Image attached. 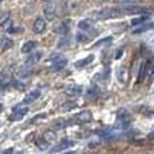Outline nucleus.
Wrapping results in <instances>:
<instances>
[{
    "instance_id": "1",
    "label": "nucleus",
    "mask_w": 154,
    "mask_h": 154,
    "mask_svg": "<svg viewBox=\"0 0 154 154\" xmlns=\"http://www.w3.org/2000/svg\"><path fill=\"white\" fill-rule=\"evenodd\" d=\"M122 14H144L149 16L153 9L151 7H144V6H137V5H130V6H123L120 7Z\"/></svg>"
},
{
    "instance_id": "2",
    "label": "nucleus",
    "mask_w": 154,
    "mask_h": 154,
    "mask_svg": "<svg viewBox=\"0 0 154 154\" xmlns=\"http://www.w3.org/2000/svg\"><path fill=\"white\" fill-rule=\"evenodd\" d=\"M28 113V107H20V106H16L13 109V115L10 116V120L13 122H17V120H21Z\"/></svg>"
},
{
    "instance_id": "3",
    "label": "nucleus",
    "mask_w": 154,
    "mask_h": 154,
    "mask_svg": "<svg viewBox=\"0 0 154 154\" xmlns=\"http://www.w3.org/2000/svg\"><path fill=\"white\" fill-rule=\"evenodd\" d=\"M44 16H45V19L47 20H54L57 16V7L54 3H47L45 7H44Z\"/></svg>"
},
{
    "instance_id": "4",
    "label": "nucleus",
    "mask_w": 154,
    "mask_h": 154,
    "mask_svg": "<svg viewBox=\"0 0 154 154\" xmlns=\"http://www.w3.org/2000/svg\"><path fill=\"white\" fill-rule=\"evenodd\" d=\"M65 94L68 95V96H71V98H76V96H79L81 94H82V86H79V85H68L65 88Z\"/></svg>"
},
{
    "instance_id": "5",
    "label": "nucleus",
    "mask_w": 154,
    "mask_h": 154,
    "mask_svg": "<svg viewBox=\"0 0 154 154\" xmlns=\"http://www.w3.org/2000/svg\"><path fill=\"white\" fill-rule=\"evenodd\" d=\"M69 30H71V20H65L58 27H55V33H58L60 35L64 37V35H66V34L69 33Z\"/></svg>"
},
{
    "instance_id": "6",
    "label": "nucleus",
    "mask_w": 154,
    "mask_h": 154,
    "mask_svg": "<svg viewBox=\"0 0 154 154\" xmlns=\"http://www.w3.org/2000/svg\"><path fill=\"white\" fill-rule=\"evenodd\" d=\"M74 123V120H65V119H58V120H55L54 123H52V130H61V129H65V127H68L69 125H72Z\"/></svg>"
},
{
    "instance_id": "7",
    "label": "nucleus",
    "mask_w": 154,
    "mask_h": 154,
    "mask_svg": "<svg viewBox=\"0 0 154 154\" xmlns=\"http://www.w3.org/2000/svg\"><path fill=\"white\" fill-rule=\"evenodd\" d=\"M91 120H92V113L89 110H84L75 116V122H78V123H88Z\"/></svg>"
},
{
    "instance_id": "8",
    "label": "nucleus",
    "mask_w": 154,
    "mask_h": 154,
    "mask_svg": "<svg viewBox=\"0 0 154 154\" xmlns=\"http://www.w3.org/2000/svg\"><path fill=\"white\" fill-rule=\"evenodd\" d=\"M40 95H41V92L38 91V89H35V91H31V92H28L27 95H26V98H24L23 103H26V105H28V103H33L35 102L38 98H40Z\"/></svg>"
},
{
    "instance_id": "9",
    "label": "nucleus",
    "mask_w": 154,
    "mask_h": 154,
    "mask_svg": "<svg viewBox=\"0 0 154 154\" xmlns=\"http://www.w3.org/2000/svg\"><path fill=\"white\" fill-rule=\"evenodd\" d=\"M74 144H75V143H74V141H71V140H62L60 144H57L55 147L51 150V153H58V151H62V150L72 147Z\"/></svg>"
},
{
    "instance_id": "10",
    "label": "nucleus",
    "mask_w": 154,
    "mask_h": 154,
    "mask_svg": "<svg viewBox=\"0 0 154 154\" xmlns=\"http://www.w3.org/2000/svg\"><path fill=\"white\" fill-rule=\"evenodd\" d=\"M45 30V21H44V19H35V21H34V24H33V31L35 34H40V33H42Z\"/></svg>"
},
{
    "instance_id": "11",
    "label": "nucleus",
    "mask_w": 154,
    "mask_h": 154,
    "mask_svg": "<svg viewBox=\"0 0 154 154\" xmlns=\"http://www.w3.org/2000/svg\"><path fill=\"white\" fill-rule=\"evenodd\" d=\"M66 64H68V61L65 60V58H61V60L55 61L54 64L51 65V71H54V72H57V71H61V69H64L66 66Z\"/></svg>"
},
{
    "instance_id": "12",
    "label": "nucleus",
    "mask_w": 154,
    "mask_h": 154,
    "mask_svg": "<svg viewBox=\"0 0 154 154\" xmlns=\"http://www.w3.org/2000/svg\"><path fill=\"white\" fill-rule=\"evenodd\" d=\"M41 57H42V52H41V51H35L34 54H31V55L28 57L27 65H33V64H37L38 61L41 60Z\"/></svg>"
},
{
    "instance_id": "13",
    "label": "nucleus",
    "mask_w": 154,
    "mask_h": 154,
    "mask_svg": "<svg viewBox=\"0 0 154 154\" xmlns=\"http://www.w3.org/2000/svg\"><path fill=\"white\" fill-rule=\"evenodd\" d=\"M127 76H129V72H127V69L125 68V66H122L120 69L117 71V79L120 81L122 84H126Z\"/></svg>"
},
{
    "instance_id": "14",
    "label": "nucleus",
    "mask_w": 154,
    "mask_h": 154,
    "mask_svg": "<svg viewBox=\"0 0 154 154\" xmlns=\"http://www.w3.org/2000/svg\"><path fill=\"white\" fill-rule=\"evenodd\" d=\"M92 61H94V55H89V57H86V58H84V60L76 61V62H75V66H76V68H84V66L89 65Z\"/></svg>"
},
{
    "instance_id": "15",
    "label": "nucleus",
    "mask_w": 154,
    "mask_h": 154,
    "mask_svg": "<svg viewBox=\"0 0 154 154\" xmlns=\"http://www.w3.org/2000/svg\"><path fill=\"white\" fill-rule=\"evenodd\" d=\"M35 41H27V42H24L23 44V47H21V52L23 54H28V52H31L35 48Z\"/></svg>"
},
{
    "instance_id": "16",
    "label": "nucleus",
    "mask_w": 154,
    "mask_h": 154,
    "mask_svg": "<svg viewBox=\"0 0 154 154\" xmlns=\"http://www.w3.org/2000/svg\"><path fill=\"white\" fill-rule=\"evenodd\" d=\"M78 27L81 28V30H91V28L94 27V21L92 20H89V19H86V20H81L79 21V24H78Z\"/></svg>"
},
{
    "instance_id": "17",
    "label": "nucleus",
    "mask_w": 154,
    "mask_h": 154,
    "mask_svg": "<svg viewBox=\"0 0 154 154\" xmlns=\"http://www.w3.org/2000/svg\"><path fill=\"white\" fill-rule=\"evenodd\" d=\"M151 28H154V23L144 24V26H140L139 28H136L134 31H133V34H141V33H146V31H149V30H151Z\"/></svg>"
},
{
    "instance_id": "18",
    "label": "nucleus",
    "mask_w": 154,
    "mask_h": 154,
    "mask_svg": "<svg viewBox=\"0 0 154 154\" xmlns=\"http://www.w3.org/2000/svg\"><path fill=\"white\" fill-rule=\"evenodd\" d=\"M42 137H44L42 140H45L48 144H50L51 141H54L57 139V134H55V131H54V130H47L45 133H44V136H42Z\"/></svg>"
},
{
    "instance_id": "19",
    "label": "nucleus",
    "mask_w": 154,
    "mask_h": 154,
    "mask_svg": "<svg viewBox=\"0 0 154 154\" xmlns=\"http://www.w3.org/2000/svg\"><path fill=\"white\" fill-rule=\"evenodd\" d=\"M30 74H31V68H30L27 64H26L24 66H21V68L19 69V76L20 78H26V76H28Z\"/></svg>"
},
{
    "instance_id": "20",
    "label": "nucleus",
    "mask_w": 154,
    "mask_h": 154,
    "mask_svg": "<svg viewBox=\"0 0 154 154\" xmlns=\"http://www.w3.org/2000/svg\"><path fill=\"white\" fill-rule=\"evenodd\" d=\"M13 47V41L7 37L2 38V50H9V48Z\"/></svg>"
},
{
    "instance_id": "21",
    "label": "nucleus",
    "mask_w": 154,
    "mask_h": 154,
    "mask_svg": "<svg viewBox=\"0 0 154 154\" xmlns=\"http://www.w3.org/2000/svg\"><path fill=\"white\" fill-rule=\"evenodd\" d=\"M75 107H76V103L75 102H65L61 106V110H62V112H68V110H72Z\"/></svg>"
},
{
    "instance_id": "22",
    "label": "nucleus",
    "mask_w": 154,
    "mask_h": 154,
    "mask_svg": "<svg viewBox=\"0 0 154 154\" xmlns=\"http://www.w3.org/2000/svg\"><path fill=\"white\" fill-rule=\"evenodd\" d=\"M86 96H88L89 99H94L98 96V88L96 86H92V88L88 89V92H86Z\"/></svg>"
},
{
    "instance_id": "23",
    "label": "nucleus",
    "mask_w": 154,
    "mask_h": 154,
    "mask_svg": "<svg viewBox=\"0 0 154 154\" xmlns=\"http://www.w3.org/2000/svg\"><path fill=\"white\" fill-rule=\"evenodd\" d=\"M112 41V37H107V38H103V40H99L98 42H95V48H99L102 47V45H105V44H109V42Z\"/></svg>"
},
{
    "instance_id": "24",
    "label": "nucleus",
    "mask_w": 154,
    "mask_h": 154,
    "mask_svg": "<svg viewBox=\"0 0 154 154\" xmlns=\"http://www.w3.org/2000/svg\"><path fill=\"white\" fill-rule=\"evenodd\" d=\"M146 20H147V16H140V17H137V19L131 20V24H130V26H139V24L144 23Z\"/></svg>"
},
{
    "instance_id": "25",
    "label": "nucleus",
    "mask_w": 154,
    "mask_h": 154,
    "mask_svg": "<svg viewBox=\"0 0 154 154\" xmlns=\"http://www.w3.org/2000/svg\"><path fill=\"white\" fill-rule=\"evenodd\" d=\"M7 20H10V13L9 11H6L5 14H2V16H0V26H3Z\"/></svg>"
},
{
    "instance_id": "26",
    "label": "nucleus",
    "mask_w": 154,
    "mask_h": 154,
    "mask_svg": "<svg viewBox=\"0 0 154 154\" xmlns=\"http://www.w3.org/2000/svg\"><path fill=\"white\" fill-rule=\"evenodd\" d=\"M113 3H116V5H133L134 2H137V0H112Z\"/></svg>"
},
{
    "instance_id": "27",
    "label": "nucleus",
    "mask_w": 154,
    "mask_h": 154,
    "mask_svg": "<svg viewBox=\"0 0 154 154\" xmlns=\"http://www.w3.org/2000/svg\"><path fill=\"white\" fill-rule=\"evenodd\" d=\"M89 38L86 37V34H82V33H79V34H76V41H79V42H86Z\"/></svg>"
},
{
    "instance_id": "28",
    "label": "nucleus",
    "mask_w": 154,
    "mask_h": 154,
    "mask_svg": "<svg viewBox=\"0 0 154 154\" xmlns=\"http://www.w3.org/2000/svg\"><path fill=\"white\" fill-rule=\"evenodd\" d=\"M37 146H38V149H40V150H47L48 149V143L45 140L37 141Z\"/></svg>"
},
{
    "instance_id": "29",
    "label": "nucleus",
    "mask_w": 154,
    "mask_h": 154,
    "mask_svg": "<svg viewBox=\"0 0 154 154\" xmlns=\"http://www.w3.org/2000/svg\"><path fill=\"white\" fill-rule=\"evenodd\" d=\"M68 44H69V38L66 37V35H64V40H61V41H60L58 47H60V48H64L65 45H68Z\"/></svg>"
},
{
    "instance_id": "30",
    "label": "nucleus",
    "mask_w": 154,
    "mask_h": 154,
    "mask_svg": "<svg viewBox=\"0 0 154 154\" xmlns=\"http://www.w3.org/2000/svg\"><path fill=\"white\" fill-rule=\"evenodd\" d=\"M2 27H3V28H6V30L9 31V30H10V27H11V20H7V21H6V23L3 24V26H2Z\"/></svg>"
},
{
    "instance_id": "31",
    "label": "nucleus",
    "mask_w": 154,
    "mask_h": 154,
    "mask_svg": "<svg viewBox=\"0 0 154 154\" xmlns=\"http://www.w3.org/2000/svg\"><path fill=\"white\" fill-rule=\"evenodd\" d=\"M5 81H6V76H5V74H0V86L5 84Z\"/></svg>"
},
{
    "instance_id": "32",
    "label": "nucleus",
    "mask_w": 154,
    "mask_h": 154,
    "mask_svg": "<svg viewBox=\"0 0 154 154\" xmlns=\"http://www.w3.org/2000/svg\"><path fill=\"white\" fill-rule=\"evenodd\" d=\"M13 153H14V150L13 149H9V150H6L3 154H13Z\"/></svg>"
},
{
    "instance_id": "33",
    "label": "nucleus",
    "mask_w": 154,
    "mask_h": 154,
    "mask_svg": "<svg viewBox=\"0 0 154 154\" xmlns=\"http://www.w3.org/2000/svg\"><path fill=\"white\" fill-rule=\"evenodd\" d=\"M122 54H123V51H122V50H120V51H117V52H116V58H117V60H119V58L122 57Z\"/></svg>"
},
{
    "instance_id": "34",
    "label": "nucleus",
    "mask_w": 154,
    "mask_h": 154,
    "mask_svg": "<svg viewBox=\"0 0 154 154\" xmlns=\"http://www.w3.org/2000/svg\"><path fill=\"white\" fill-rule=\"evenodd\" d=\"M149 139H150V140H154V131L149 133Z\"/></svg>"
},
{
    "instance_id": "35",
    "label": "nucleus",
    "mask_w": 154,
    "mask_h": 154,
    "mask_svg": "<svg viewBox=\"0 0 154 154\" xmlns=\"http://www.w3.org/2000/svg\"><path fill=\"white\" fill-rule=\"evenodd\" d=\"M42 2H44V3H52L54 0H42Z\"/></svg>"
},
{
    "instance_id": "36",
    "label": "nucleus",
    "mask_w": 154,
    "mask_h": 154,
    "mask_svg": "<svg viewBox=\"0 0 154 154\" xmlns=\"http://www.w3.org/2000/svg\"><path fill=\"white\" fill-rule=\"evenodd\" d=\"M95 2H98V3H103V2H107V0H95Z\"/></svg>"
},
{
    "instance_id": "37",
    "label": "nucleus",
    "mask_w": 154,
    "mask_h": 154,
    "mask_svg": "<svg viewBox=\"0 0 154 154\" xmlns=\"http://www.w3.org/2000/svg\"><path fill=\"white\" fill-rule=\"evenodd\" d=\"M2 110H3V105L0 103V112H2Z\"/></svg>"
},
{
    "instance_id": "38",
    "label": "nucleus",
    "mask_w": 154,
    "mask_h": 154,
    "mask_svg": "<svg viewBox=\"0 0 154 154\" xmlns=\"http://www.w3.org/2000/svg\"><path fill=\"white\" fill-rule=\"evenodd\" d=\"M147 154H154V150H151V151H149Z\"/></svg>"
},
{
    "instance_id": "39",
    "label": "nucleus",
    "mask_w": 154,
    "mask_h": 154,
    "mask_svg": "<svg viewBox=\"0 0 154 154\" xmlns=\"http://www.w3.org/2000/svg\"><path fill=\"white\" fill-rule=\"evenodd\" d=\"M65 154H74V151H69V153H65Z\"/></svg>"
},
{
    "instance_id": "40",
    "label": "nucleus",
    "mask_w": 154,
    "mask_h": 154,
    "mask_svg": "<svg viewBox=\"0 0 154 154\" xmlns=\"http://www.w3.org/2000/svg\"><path fill=\"white\" fill-rule=\"evenodd\" d=\"M0 2H2V0H0Z\"/></svg>"
}]
</instances>
